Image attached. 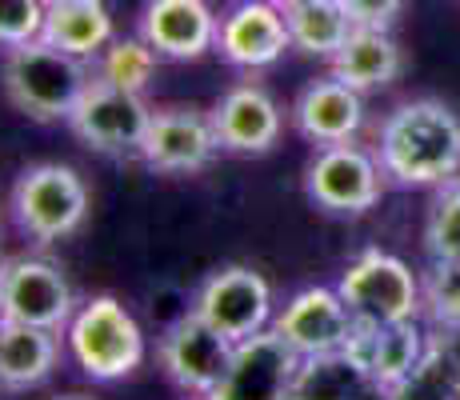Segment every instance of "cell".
<instances>
[{
  "mask_svg": "<svg viewBox=\"0 0 460 400\" xmlns=\"http://www.w3.org/2000/svg\"><path fill=\"white\" fill-rule=\"evenodd\" d=\"M380 173L404 189L445 184L460 173V117L440 101H404L376 137Z\"/></svg>",
  "mask_w": 460,
  "mask_h": 400,
  "instance_id": "1",
  "label": "cell"
},
{
  "mask_svg": "<svg viewBox=\"0 0 460 400\" xmlns=\"http://www.w3.org/2000/svg\"><path fill=\"white\" fill-rule=\"evenodd\" d=\"M0 80H4V96L16 112H24L29 120L52 124L68 120V112L76 109L93 73H88L81 57L52 49L49 40L37 37L29 44L4 49Z\"/></svg>",
  "mask_w": 460,
  "mask_h": 400,
  "instance_id": "2",
  "label": "cell"
},
{
  "mask_svg": "<svg viewBox=\"0 0 460 400\" xmlns=\"http://www.w3.org/2000/svg\"><path fill=\"white\" fill-rule=\"evenodd\" d=\"M68 352L88 380H125L145 360V336L117 297H93L68 320Z\"/></svg>",
  "mask_w": 460,
  "mask_h": 400,
  "instance_id": "3",
  "label": "cell"
},
{
  "mask_svg": "<svg viewBox=\"0 0 460 400\" xmlns=\"http://www.w3.org/2000/svg\"><path fill=\"white\" fill-rule=\"evenodd\" d=\"M88 217V189L81 173L57 160L29 164L13 184V220L37 244L73 236Z\"/></svg>",
  "mask_w": 460,
  "mask_h": 400,
  "instance_id": "4",
  "label": "cell"
},
{
  "mask_svg": "<svg viewBox=\"0 0 460 400\" xmlns=\"http://www.w3.org/2000/svg\"><path fill=\"white\" fill-rule=\"evenodd\" d=\"M336 292L344 297L349 313L360 324H401V320H417L424 297L420 280L401 256H388L380 248L360 253L336 280Z\"/></svg>",
  "mask_w": 460,
  "mask_h": 400,
  "instance_id": "5",
  "label": "cell"
},
{
  "mask_svg": "<svg viewBox=\"0 0 460 400\" xmlns=\"http://www.w3.org/2000/svg\"><path fill=\"white\" fill-rule=\"evenodd\" d=\"M148 120H153V109L145 104L140 93H128V88H117L109 80L93 76L65 124L93 153L128 156V153H140Z\"/></svg>",
  "mask_w": 460,
  "mask_h": 400,
  "instance_id": "6",
  "label": "cell"
},
{
  "mask_svg": "<svg viewBox=\"0 0 460 400\" xmlns=\"http://www.w3.org/2000/svg\"><path fill=\"white\" fill-rule=\"evenodd\" d=\"M192 313L212 324L233 344L264 333L272 320V289L249 264H225L200 280L192 297Z\"/></svg>",
  "mask_w": 460,
  "mask_h": 400,
  "instance_id": "7",
  "label": "cell"
},
{
  "mask_svg": "<svg viewBox=\"0 0 460 400\" xmlns=\"http://www.w3.org/2000/svg\"><path fill=\"white\" fill-rule=\"evenodd\" d=\"M73 313V289L52 261L44 256L0 261V320H21V324L60 333L68 328Z\"/></svg>",
  "mask_w": 460,
  "mask_h": 400,
  "instance_id": "8",
  "label": "cell"
},
{
  "mask_svg": "<svg viewBox=\"0 0 460 400\" xmlns=\"http://www.w3.org/2000/svg\"><path fill=\"white\" fill-rule=\"evenodd\" d=\"M305 192L324 212L360 217L380 200V160L357 145H329L308 160Z\"/></svg>",
  "mask_w": 460,
  "mask_h": 400,
  "instance_id": "9",
  "label": "cell"
},
{
  "mask_svg": "<svg viewBox=\"0 0 460 400\" xmlns=\"http://www.w3.org/2000/svg\"><path fill=\"white\" fill-rule=\"evenodd\" d=\"M236 344L220 336L212 324H205L197 313H184L181 320L164 328L161 336V369L181 393L208 396L217 380L225 377L228 360H233Z\"/></svg>",
  "mask_w": 460,
  "mask_h": 400,
  "instance_id": "10",
  "label": "cell"
},
{
  "mask_svg": "<svg viewBox=\"0 0 460 400\" xmlns=\"http://www.w3.org/2000/svg\"><path fill=\"white\" fill-rule=\"evenodd\" d=\"M217 132H212V117L192 104H168V109H153L148 132L140 140V160L153 173L168 176H189L208 168L212 153H217Z\"/></svg>",
  "mask_w": 460,
  "mask_h": 400,
  "instance_id": "11",
  "label": "cell"
},
{
  "mask_svg": "<svg viewBox=\"0 0 460 400\" xmlns=\"http://www.w3.org/2000/svg\"><path fill=\"white\" fill-rule=\"evenodd\" d=\"M296 364V352L272 328H264V333L236 344L225 377L217 380V388L205 400H288Z\"/></svg>",
  "mask_w": 460,
  "mask_h": 400,
  "instance_id": "12",
  "label": "cell"
},
{
  "mask_svg": "<svg viewBox=\"0 0 460 400\" xmlns=\"http://www.w3.org/2000/svg\"><path fill=\"white\" fill-rule=\"evenodd\" d=\"M293 49L285 8L272 0H233L220 13L217 52L233 68H269Z\"/></svg>",
  "mask_w": 460,
  "mask_h": 400,
  "instance_id": "13",
  "label": "cell"
},
{
  "mask_svg": "<svg viewBox=\"0 0 460 400\" xmlns=\"http://www.w3.org/2000/svg\"><path fill=\"white\" fill-rule=\"evenodd\" d=\"M357 316L349 313L336 289H300L293 300L277 313L272 333L296 352V357H329L344 352Z\"/></svg>",
  "mask_w": 460,
  "mask_h": 400,
  "instance_id": "14",
  "label": "cell"
},
{
  "mask_svg": "<svg viewBox=\"0 0 460 400\" xmlns=\"http://www.w3.org/2000/svg\"><path fill=\"white\" fill-rule=\"evenodd\" d=\"M217 24L220 16L208 0H145L137 16V37L161 60H200L217 52Z\"/></svg>",
  "mask_w": 460,
  "mask_h": 400,
  "instance_id": "15",
  "label": "cell"
},
{
  "mask_svg": "<svg viewBox=\"0 0 460 400\" xmlns=\"http://www.w3.org/2000/svg\"><path fill=\"white\" fill-rule=\"evenodd\" d=\"M208 117H212V132H217V145L225 153L261 156L280 140V109L256 84L228 88Z\"/></svg>",
  "mask_w": 460,
  "mask_h": 400,
  "instance_id": "16",
  "label": "cell"
},
{
  "mask_svg": "<svg viewBox=\"0 0 460 400\" xmlns=\"http://www.w3.org/2000/svg\"><path fill=\"white\" fill-rule=\"evenodd\" d=\"M344 352L365 369V377L373 385L396 388L404 377L417 372V364L429 352V341L412 320H401V324H360L357 320Z\"/></svg>",
  "mask_w": 460,
  "mask_h": 400,
  "instance_id": "17",
  "label": "cell"
},
{
  "mask_svg": "<svg viewBox=\"0 0 460 400\" xmlns=\"http://www.w3.org/2000/svg\"><path fill=\"white\" fill-rule=\"evenodd\" d=\"M360 120H365V104H360V93L349 88L344 80L324 76L313 80V84L300 88L296 104H293V124L305 140L329 148V145H349L360 132Z\"/></svg>",
  "mask_w": 460,
  "mask_h": 400,
  "instance_id": "18",
  "label": "cell"
},
{
  "mask_svg": "<svg viewBox=\"0 0 460 400\" xmlns=\"http://www.w3.org/2000/svg\"><path fill=\"white\" fill-rule=\"evenodd\" d=\"M57 360L60 341L52 328L0 320V388H8V393L37 388L57 372Z\"/></svg>",
  "mask_w": 460,
  "mask_h": 400,
  "instance_id": "19",
  "label": "cell"
},
{
  "mask_svg": "<svg viewBox=\"0 0 460 400\" xmlns=\"http://www.w3.org/2000/svg\"><path fill=\"white\" fill-rule=\"evenodd\" d=\"M40 40L73 57H101L112 40V16L104 0H44V29Z\"/></svg>",
  "mask_w": 460,
  "mask_h": 400,
  "instance_id": "20",
  "label": "cell"
},
{
  "mask_svg": "<svg viewBox=\"0 0 460 400\" xmlns=\"http://www.w3.org/2000/svg\"><path fill=\"white\" fill-rule=\"evenodd\" d=\"M329 65H332V76L344 80L349 88L373 93V88H388L401 76L404 57H401V44L388 37V29H352Z\"/></svg>",
  "mask_w": 460,
  "mask_h": 400,
  "instance_id": "21",
  "label": "cell"
},
{
  "mask_svg": "<svg viewBox=\"0 0 460 400\" xmlns=\"http://www.w3.org/2000/svg\"><path fill=\"white\" fill-rule=\"evenodd\" d=\"M373 385L349 352H329V357H300L293 372L288 400H360V393Z\"/></svg>",
  "mask_w": 460,
  "mask_h": 400,
  "instance_id": "22",
  "label": "cell"
},
{
  "mask_svg": "<svg viewBox=\"0 0 460 400\" xmlns=\"http://www.w3.org/2000/svg\"><path fill=\"white\" fill-rule=\"evenodd\" d=\"M285 21H288L293 49L305 52V57H321V60H332L336 49L357 29L341 0H305V4L288 8Z\"/></svg>",
  "mask_w": 460,
  "mask_h": 400,
  "instance_id": "23",
  "label": "cell"
},
{
  "mask_svg": "<svg viewBox=\"0 0 460 400\" xmlns=\"http://www.w3.org/2000/svg\"><path fill=\"white\" fill-rule=\"evenodd\" d=\"M156 60L161 57L148 49V40L120 37V40H112L101 57H96V73L93 76L109 80V84H117V88H128V93H145L148 80H153V73H156Z\"/></svg>",
  "mask_w": 460,
  "mask_h": 400,
  "instance_id": "24",
  "label": "cell"
},
{
  "mask_svg": "<svg viewBox=\"0 0 460 400\" xmlns=\"http://www.w3.org/2000/svg\"><path fill=\"white\" fill-rule=\"evenodd\" d=\"M424 248L432 261H460V176L437 184V200L424 225Z\"/></svg>",
  "mask_w": 460,
  "mask_h": 400,
  "instance_id": "25",
  "label": "cell"
},
{
  "mask_svg": "<svg viewBox=\"0 0 460 400\" xmlns=\"http://www.w3.org/2000/svg\"><path fill=\"white\" fill-rule=\"evenodd\" d=\"M429 316L445 333H460V261H432L429 277L420 284Z\"/></svg>",
  "mask_w": 460,
  "mask_h": 400,
  "instance_id": "26",
  "label": "cell"
},
{
  "mask_svg": "<svg viewBox=\"0 0 460 400\" xmlns=\"http://www.w3.org/2000/svg\"><path fill=\"white\" fill-rule=\"evenodd\" d=\"M44 29V0H0V49L37 40Z\"/></svg>",
  "mask_w": 460,
  "mask_h": 400,
  "instance_id": "27",
  "label": "cell"
},
{
  "mask_svg": "<svg viewBox=\"0 0 460 400\" xmlns=\"http://www.w3.org/2000/svg\"><path fill=\"white\" fill-rule=\"evenodd\" d=\"M357 29H393L404 0H341Z\"/></svg>",
  "mask_w": 460,
  "mask_h": 400,
  "instance_id": "28",
  "label": "cell"
},
{
  "mask_svg": "<svg viewBox=\"0 0 460 400\" xmlns=\"http://www.w3.org/2000/svg\"><path fill=\"white\" fill-rule=\"evenodd\" d=\"M360 400H393V393H388V388H380V385H368L365 393H360Z\"/></svg>",
  "mask_w": 460,
  "mask_h": 400,
  "instance_id": "29",
  "label": "cell"
},
{
  "mask_svg": "<svg viewBox=\"0 0 460 400\" xmlns=\"http://www.w3.org/2000/svg\"><path fill=\"white\" fill-rule=\"evenodd\" d=\"M272 4H277V8H285V13H288V8H296V4H305V0H272Z\"/></svg>",
  "mask_w": 460,
  "mask_h": 400,
  "instance_id": "30",
  "label": "cell"
},
{
  "mask_svg": "<svg viewBox=\"0 0 460 400\" xmlns=\"http://www.w3.org/2000/svg\"><path fill=\"white\" fill-rule=\"evenodd\" d=\"M57 400H88V396H57Z\"/></svg>",
  "mask_w": 460,
  "mask_h": 400,
  "instance_id": "31",
  "label": "cell"
}]
</instances>
